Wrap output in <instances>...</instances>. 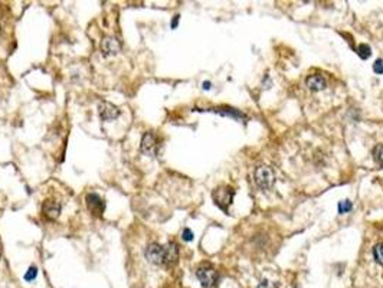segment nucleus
Here are the masks:
<instances>
[{"instance_id":"nucleus-15","label":"nucleus","mask_w":383,"mask_h":288,"mask_svg":"<svg viewBox=\"0 0 383 288\" xmlns=\"http://www.w3.org/2000/svg\"><path fill=\"white\" fill-rule=\"evenodd\" d=\"M373 256H375V259H376L378 264L383 265V242L378 244V245L373 248Z\"/></svg>"},{"instance_id":"nucleus-7","label":"nucleus","mask_w":383,"mask_h":288,"mask_svg":"<svg viewBox=\"0 0 383 288\" xmlns=\"http://www.w3.org/2000/svg\"><path fill=\"white\" fill-rule=\"evenodd\" d=\"M144 255H146V259L154 265H163V258H164V250L163 247L159 245V244H150L147 245L146 251H144Z\"/></svg>"},{"instance_id":"nucleus-18","label":"nucleus","mask_w":383,"mask_h":288,"mask_svg":"<svg viewBox=\"0 0 383 288\" xmlns=\"http://www.w3.org/2000/svg\"><path fill=\"white\" fill-rule=\"evenodd\" d=\"M373 71L376 74H383V59H376L373 64Z\"/></svg>"},{"instance_id":"nucleus-14","label":"nucleus","mask_w":383,"mask_h":288,"mask_svg":"<svg viewBox=\"0 0 383 288\" xmlns=\"http://www.w3.org/2000/svg\"><path fill=\"white\" fill-rule=\"evenodd\" d=\"M373 159L381 167H383V144L375 146V149H373Z\"/></svg>"},{"instance_id":"nucleus-21","label":"nucleus","mask_w":383,"mask_h":288,"mask_svg":"<svg viewBox=\"0 0 383 288\" xmlns=\"http://www.w3.org/2000/svg\"><path fill=\"white\" fill-rule=\"evenodd\" d=\"M179 15H176L174 18H173V20H172V23H170V26H172V29H176L177 28V25H179Z\"/></svg>"},{"instance_id":"nucleus-17","label":"nucleus","mask_w":383,"mask_h":288,"mask_svg":"<svg viewBox=\"0 0 383 288\" xmlns=\"http://www.w3.org/2000/svg\"><path fill=\"white\" fill-rule=\"evenodd\" d=\"M36 275H38V268H36V267H31V268L26 271V274H25V281L31 283V281H33V280L36 278Z\"/></svg>"},{"instance_id":"nucleus-4","label":"nucleus","mask_w":383,"mask_h":288,"mask_svg":"<svg viewBox=\"0 0 383 288\" xmlns=\"http://www.w3.org/2000/svg\"><path fill=\"white\" fill-rule=\"evenodd\" d=\"M85 202H87V208L88 211L96 216V218H101L102 213H104V209H105V202L104 199L96 194V193H88L87 197H85Z\"/></svg>"},{"instance_id":"nucleus-23","label":"nucleus","mask_w":383,"mask_h":288,"mask_svg":"<svg viewBox=\"0 0 383 288\" xmlns=\"http://www.w3.org/2000/svg\"><path fill=\"white\" fill-rule=\"evenodd\" d=\"M0 33H1V28H0Z\"/></svg>"},{"instance_id":"nucleus-20","label":"nucleus","mask_w":383,"mask_h":288,"mask_svg":"<svg viewBox=\"0 0 383 288\" xmlns=\"http://www.w3.org/2000/svg\"><path fill=\"white\" fill-rule=\"evenodd\" d=\"M256 288H278L274 283H269L268 280H264V281H261L259 284H258V287Z\"/></svg>"},{"instance_id":"nucleus-22","label":"nucleus","mask_w":383,"mask_h":288,"mask_svg":"<svg viewBox=\"0 0 383 288\" xmlns=\"http://www.w3.org/2000/svg\"><path fill=\"white\" fill-rule=\"evenodd\" d=\"M211 88H212V84L209 81H205L203 82V90H211Z\"/></svg>"},{"instance_id":"nucleus-2","label":"nucleus","mask_w":383,"mask_h":288,"mask_svg":"<svg viewBox=\"0 0 383 288\" xmlns=\"http://www.w3.org/2000/svg\"><path fill=\"white\" fill-rule=\"evenodd\" d=\"M233 196H235V191L229 186H219L212 192L213 202L216 203L218 208H221L226 213H228V208L232 205Z\"/></svg>"},{"instance_id":"nucleus-5","label":"nucleus","mask_w":383,"mask_h":288,"mask_svg":"<svg viewBox=\"0 0 383 288\" xmlns=\"http://www.w3.org/2000/svg\"><path fill=\"white\" fill-rule=\"evenodd\" d=\"M98 113H99V118H101L102 121H113V120L118 118L120 114H121V111H120L118 107H115L114 104L107 102V101L99 102V105H98Z\"/></svg>"},{"instance_id":"nucleus-8","label":"nucleus","mask_w":383,"mask_h":288,"mask_svg":"<svg viewBox=\"0 0 383 288\" xmlns=\"http://www.w3.org/2000/svg\"><path fill=\"white\" fill-rule=\"evenodd\" d=\"M121 51V43L113 36H107L101 40V54L104 57L117 55Z\"/></svg>"},{"instance_id":"nucleus-6","label":"nucleus","mask_w":383,"mask_h":288,"mask_svg":"<svg viewBox=\"0 0 383 288\" xmlns=\"http://www.w3.org/2000/svg\"><path fill=\"white\" fill-rule=\"evenodd\" d=\"M141 152L146 156H156L159 152V141L157 137L153 133H144L143 138H141Z\"/></svg>"},{"instance_id":"nucleus-9","label":"nucleus","mask_w":383,"mask_h":288,"mask_svg":"<svg viewBox=\"0 0 383 288\" xmlns=\"http://www.w3.org/2000/svg\"><path fill=\"white\" fill-rule=\"evenodd\" d=\"M164 250V258H163V265L166 267H173L176 265L177 259H179V247L176 242H169L166 247H163Z\"/></svg>"},{"instance_id":"nucleus-13","label":"nucleus","mask_w":383,"mask_h":288,"mask_svg":"<svg viewBox=\"0 0 383 288\" xmlns=\"http://www.w3.org/2000/svg\"><path fill=\"white\" fill-rule=\"evenodd\" d=\"M357 55H359L362 59H367V58L372 55V49H370V46L366 45V43H360L359 48H357Z\"/></svg>"},{"instance_id":"nucleus-16","label":"nucleus","mask_w":383,"mask_h":288,"mask_svg":"<svg viewBox=\"0 0 383 288\" xmlns=\"http://www.w3.org/2000/svg\"><path fill=\"white\" fill-rule=\"evenodd\" d=\"M337 209H339V213H340V215L347 213L349 211H351V202L350 200H342V202H339Z\"/></svg>"},{"instance_id":"nucleus-3","label":"nucleus","mask_w":383,"mask_h":288,"mask_svg":"<svg viewBox=\"0 0 383 288\" xmlns=\"http://www.w3.org/2000/svg\"><path fill=\"white\" fill-rule=\"evenodd\" d=\"M196 277L203 288L215 287L219 281V274L212 267H200L196 271Z\"/></svg>"},{"instance_id":"nucleus-1","label":"nucleus","mask_w":383,"mask_h":288,"mask_svg":"<svg viewBox=\"0 0 383 288\" xmlns=\"http://www.w3.org/2000/svg\"><path fill=\"white\" fill-rule=\"evenodd\" d=\"M255 183L262 191H268L275 183L274 170L268 166H258L255 169Z\"/></svg>"},{"instance_id":"nucleus-19","label":"nucleus","mask_w":383,"mask_h":288,"mask_svg":"<svg viewBox=\"0 0 383 288\" xmlns=\"http://www.w3.org/2000/svg\"><path fill=\"white\" fill-rule=\"evenodd\" d=\"M182 238H183V241L191 242L192 239H193V232H192L189 228H186V229L183 230V233H182Z\"/></svg>"},{"instance_id":"nucleus-12","label":"nucleus","mask_w":383,"mask_h":288,"mask_svg":"<svg viewBox=\"0 0 383 288\" xmlns=\"http://www.w3.org/2000/svg\"><path fill=\"white\" fill-rule=\"evenodd\" d=\"M306 84H307V87H308L311 91H316V93H317V91H321V90H324V88L327 87V81H326V78L321 77V75H319V74H314V75L307 77Z\"/></svg>"},{"instance_id":"nucleus-10","label":"nucleus","mask_w":383,"mask_h":288,"mask_svg":"<svg viewBox=\"0 0 383 288\" xmlns=\"http://www.w3.org/2000/svg\"><path fill=\"white\" fill-rule=\"evenodd\" d=\"M42 213L46 219L55 221L61 213V205L55 200H46L42 206Z\"/></svg>"},{"instance_id":"nucleus-11","label":"nucleus","mask_w":383,"mask_h":288,"mask_svg":"<svg viewBox=\"0 0 383 288\" xmlns=\"http://www.w3.org/2000/svg\"><path fill=\"white\" fill-rule=\"evenodd\" d=\"M208 111L216 113V114L224 115V117H230V118H235V120H244V118H247V115H245L244 113H241L239 110L230 108V107H216V108H209Z\"/></svg>"}]
</instances>
